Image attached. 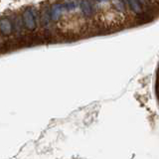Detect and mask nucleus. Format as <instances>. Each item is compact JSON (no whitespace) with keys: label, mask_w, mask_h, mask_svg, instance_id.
<instances>
[{"label":"nucleus","mask_w":159,"mask_h":159,"mask_svg":"<svg viewBox=\"0 0 159 159\" xmlns=\"http://www.w3.org/2000/svg\"><path fill=\"white\" fill-rule=\"evenodd\" d=\"M23 24L24 27L29 31H33L36 29V18H35V14L32 9H26L23 13Z\"/></svg>","instance_id":"nucleus-1"},{"label":"nucleus","mask_w":159,"mask_h":159,"mask_svg":"<svg viewBox=\"0 0 159 159\" xmlns=\"http://www.w3.org/2000/svg\"><path fill=\"white\" fill-rule=\"evenodd\" d=\"M13 25L8 18H1L0 19V31L5 36H9L12 33Z\"/></svg>","instance_id":"nucleus-2"},{"label":"nucleus","mask_w":159,"mask_h":159,"mask_svg":"<svg viewBox=\"0 0 159 159\" xmlns=\"http://www.w3.org/2000/svg\"><path fill=\"white\" fill-rule=\"evenodd\" d=\"M64 10V5L61 3H56L54 4L51 8V12H50V17L53 21H57L60 19V16Z\"/></svg>","instance_id":"nucleus-3"},{"label":"nucleus","mask_w":159,"mask_h":159,"mask_svg":"<svg viewBox=\"0 0 159 159\" xmlns=\"http://www.w3.org/2000/svg\"><path fill=\"white\" fill-rule=\"evenodd\" d=\"M81 9H82V12L84 13V15H86V16H91L92 15V7L88 0H84V1H82Z\"/></svg>","instance_id":"nucleus-4"},{"label":"nucleus","mask_w":159,"mask_h":159,"mask_svg":"<svg viewBox=\"0 0 159 159\" xmlns=\"http://www.w3.org/2000/svg\"><path fill=\"white\" fill-rule=\"evenodd\" d=\"M128 4L130 8L133 10L134 12L136 13H141L142 9H141V4L138 0H128Z\"/></svg>","instance_id":"nucleus-5"},{"label":"nucleus","mask_w":159,"mask_h":159,"mask_svg":"<svg viewBox=\"0 0 159 159\" xmlns=\"http://www.w3.org/2000/svg\"><path fill=\"white\" fill-rule=\"evenodd\" d=\"M49 21H50L49 13L45 11V12L43 13V17H42V23H43V25H44L45 27L48 26V25H49Z\"/></svg>","instance_id":"nucleus-6"},{"label":"nucleus","mask_w":159,"mask_h":159,"mask_svg":"<svg viewBox=\"0 0 159 159\" xmlns=\"http://www.w3.org/2000/svg\"><path fill=\"white\" fill-rule=\"evenodd\" d=\"M65 7H66L67 10H69V11H72V10H74L75 7H76V4H75L74 1L69 0V1H67L66 3H65Z\"/></svg>","instance_id":"nucleus-7"},{"label":"nucleus","mask_w":159,"mask_h":159,"mask_svg":"<svg viewBox=\"0 0 159 159\" xmlns=\"http://www.w3.org/2000/svg\"><path fill=\"white\" fill-rule=\"evenodd\" d=\"M139 2H140V4H147L148 0H138Z\"/></svg>","instance_id":"nucleus-8"},{"label":"nucleus","mask_w":159,"mask_h":159,"mask_svg":"<svg viewBox=\"0 0 159 159\" xmlns=\"http://www.w3.org/2000/svg\"><path fill=\"white\" fill-rule=\"evenodd\" d=\"M98 1H104V0H98Z\"/></svg>","instance_id":"nucleus-9"}]
</instances>
